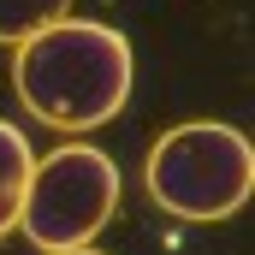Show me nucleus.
<instances>
[{"label": "nucleus", "instance_id": "6", "mask_svg": "<svg viewBox=\"0 0 255 255\" xmlns=\"http://www.w3.org/2000/svg\"><path fill=\"white\" fill-rule=\"evenodd\" d=\"M60 255H101V250H60Z\"/></svg>", "mask_w": 255, "mask_h": 255}, {"label": "nucleus", "instance_id": "3", "mask_svg": "<svg viewBox=\"0 0 255 255\" xmlns=\"http://www.w3.org/2000/svg\"><path fill=\"white\" fill-rule=\"evenodd\" d=\"M119 208V166L107 148L95 142H60L54 154H42L30 166V190L18 232L48 255L60 250H89V238H101V226Z\"/></svg>", "mask_w": 255, "mask_h": 255}, {"label": "nucleus", "instance_id": "2", "mask_svg": "<svg viewBox=\"0 0 255 255\" xmlns=\"http://www.w3.org/2000/svg\"><path fill=\"white\" fill-rule=\"evenodd\" d=\"M148 196L196 226H214V220H232L255 190V148L238 125H220V119H190V125H172L154 148H148Z\"/></svg>", "mask_w": 255, "mask_h": 255}, {"label": "nucleus", "instance_id": "5", "mask_svg": "<svg viewBox=\"0 0 255 255\" xmlns=\"http://www.w3.org/2000/svg\"><path fill=\"white\" fill-rule=\"evenodd\" d=\"M60 18H71V0H0V42L24 48L30 36H42Z\"/></svg>", "mask_w": 255, "mask_h": 255}, {"label": "nucleus", "instance_id": "4", "mask_svg": "<svg viewBox=\"0 0 255 255\" xmlns=\"http://www.w3.org/2000/svg\"><path fill=\"white\" fill-rule=\"evenodd\" d=\"M30 166H36V154H30V142H24V130L0 119V238H6V232L18 226V214H24Z\"/></svg>", "mask_w": 255, "mask_h": 255}, {"label": "nucleus", "instance_id": "1", "mask_svg": "<svg viewBox=\"0 0 255 255\" xmlns=\"http://www.w3.org/2000/svg\"><path fill=\"white\" fill-rule=\"evenodd\" d=\"M136 83L130 42L107 24L89 18H60L42 36H30L12 60V89L30 107V119L54 130H101L119 119Z\"/></svg>", "mask_w": 255, "mask_h": 255}]
</instances>
